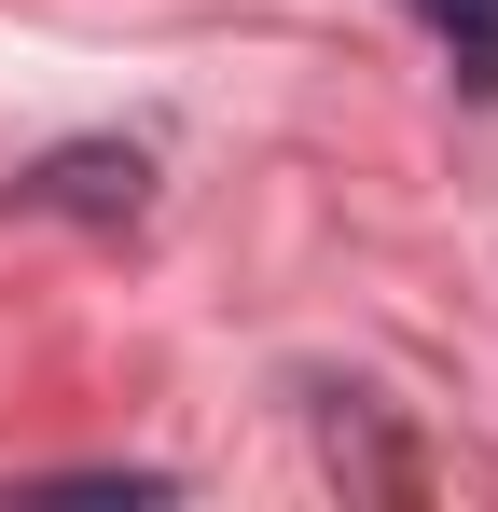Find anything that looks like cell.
<instances>
[{"mask_svg":"<svg viewBox=\"0 0 498 512\" xmlns=\"http://www.w3.org/2000/svg\"><path fill=\"white\" fill-rule=\"evenodd\" d=\"M28 208H70V222H139V194H153V167L125 153V139H70V153H42V167L14 180Z\"/></svg>","mask_w":498,"mask_h":512,"instance_id":"1","label":"cell"},{"mask_svg":"<svg viewBox=\"0 0 498 512\" xmlns=\"http://www.w3.org/2000/svg\"><path fill=\"white\" fill-rule=\"evenodd\" d=\"M429 28H443V56H457V84L498 97V0H415Z\"/></svg>","mask_w":498,"mask_h":512,"instance_id":"2","label":"cell"}]
</instances>
